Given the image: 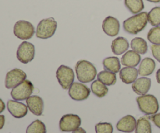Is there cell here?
I'll return each instance as SVG.
<instances>
[{"label":"cell","mask_w":160,"mask_h":133,"mask_svg":"<svg viewBox=\"0 0 160 133\" xmlns=\"http://www.w3.org/2000/svg\"><path fill=\"white\" fill-rule=\"evenodd\" d=\"M156 69V62L151 58H145L141 62L138 69V74L141 76H148L152 74Z\"/></svg>","instance_id":"cell-20"},{"label":"cell","mask_w":160,"mask_h":133,"mask_svg":"<svg viewBox=\"0 0 160 133\" xmlns=\"http://www.w3.org/2000/svg\"><path fill=\"white\" fill-rule=\"evenodd\" d=\"M56 78L62 89L68 90L74 83V72L67 65H60L56 71Z\"/></svg>","instance_id":"cell-5"},{"label":"cell","mask_w":160,"mask_h":133,"mask_svg":"<svg viewBox=\"0 0 160 133\" xmlns=\"http://www.w3.org/2000/svg\"><path fill=\"white\" fill-rule=\"evenodd\" d=\"M14 35L20 40L31 39L34 34V27L32 23L26 20H19L13 27Z\"/></svg>","instance_id":"cell-7"},{"label":"cell","mask_w":160,"mask_h":133,"mask_svg":"<svg viewBox=\"0 0 160 133\" xmlns=\"http://www.w3.org/2000/svg\"><path fill=\"white\" fill-rule=\"evenodd\" d=\"M27 106L28 109L34 115L40 116L43 113L44 102L43 100L39 96H31L26 100Z\"/></svg>","instance_id":"cell-14"},{"label":"cell","mask_w":160,"mask_h":133,"mask_svg":"<svg viewBox=\"0 0 160 133\" xmlns=\"http://www.w3.org/2000/svg\"><path fill=\"white\" fill-rule=\"evenodd\" d=\"M81 125V119L78 115L73 114L65 115L61 118L59 121V129L62 132H73Z\"/></svg>","instance_id":"cell-8"},{"label":"cell","mask_w":160,"mask_h":133,"mask_svg":"<svg viewBox=\"0 0 160 133\" xmlns=\"http://www.w3.org/2000/svg\"><path fill=\"white\" fill-rule=\"evenodd\" d=\"M35 55V48L33 44L28 41L22 42L18 47L17 51V58L20 62L28 64L34 59Z\"/></svg>","instance_id":"cell-9"},{"label":"cell","mask_w":160,"mask_h":133,"mask_svg":"<svg viewBox=\"0 0 160 133\" xmlns=\"http://www.w3.org/2000/svg\"><path fill=\"white\" fill-rule=\"evenodd\" d=\"M98 80L101 81L102 83L106 86H112L117 83V76H116V73H112V72L105 71L100 72L97 76Z\"/></svg>","instance_id":"cell-24"},{"label":"cell","mask_w":160,"mask_h":133,"mask_svg":"<svg viewBox=\"0 0 160 133\" xmlns=\"http://www.w3.org/2000/svg\"><path fill=\"white\" fill-rule=\"evenodd\" d=\"M27 74L20 69H14L8 72L5 79V86L7 89H13L26 79Z\"/></svg>","instance_id":"cell-10"},{"label":"cell","mask_w":160,"mask_h":133,"mask_svg":"<svg viewBox=\"0 0 160 133\" xmlns=\"http://www.w3.org/2000/svg\"><path fill=\"white\" fill-rule=\"evenodd\" d=\"M148 20L152 26H158L160 25V6H156L150 10L148 13Z\"/></svg>","instance_id":"cell-27"},{"label":"cell","mask_w":160,"mask_h":133,"mask_svg":"<svg viewBox=\"0 0 160 133\" xmlns=\"http://www.w3.org/2000/svg\"><path fill=\"white\" fill-rule=\"evenodd\" d=\"M151 119L152 121H153V123L156 125V126H157L159 129H160V113H156L155 114V115H153L152 116Z\"/></svg>","instance_id":"cell-32"},{"label":"cell","mask_w":160,"mask_h":133,"mask_svg":"<svg viewBox=\"0 0 160 133\" xmlns=\"http://www.w3.org/2000/svg\"><path fill=\"white\" fill-rule=\"evenodd\" d=\"M138 107L142 112L147 115H153L158 112L159 104L158 100L154 95L145 94L136 99Z\"/></svg>","instance_id":"cell-3"},{"label":"cell","mask_w":160,"mask_h":133,"mask_svg":"<svg viewBox=\"0 0 160 133\" xmlns=\"http://www.w3.org/2000/svg\"><path fill=\"white\" fill-rule=\"evenodd\" d=\"M148 22V12H141L124 20L123 29L128 34H137L145 29Z\"/></svg>","instance_id":"cell-1"},{"label":"cell","mask_w":160,"mask_h":133,"mask_svg":"<svg viewBox=\"0 0 160 133\" xmlns=\"http://www.w3.org/2000/svg\"><path fill=\"white\" fill-rule=\"evenodd\" d=\"M148 40L153 45H160V26H154L148 33Z\"/></svg>","instance_id":"cell-29"},{"label":"cell","mask_w":160,"mask_h":133,"mask_svg":"<svg viewBox=\"0 0 160 133\" xmlns=\"http://www.w3.org/2000/svg\"><path fill=\"white\" fill-rule=\"evenodd\" d=\"M103 67L105 70L117 73L120 71V62L117 57H108L103 60Z\"/></svg>","instance_id":"cell-21"},{"label":"cell","mask_w":160,"mask_h":133,"mask_svg":"<svg viewBox=\"0 0 160 133\" xmlns=\"http://www.w3.org/2000/svg\"><path fill=\"white\" fill-rule=\"evenodd\" d=\"M156 80L160 84V69L158 70L157 73H156Z\"/></svg>","instance_id":"cell-36"},{"label":"cell","mask_w":160,"mask_h":133,"mask_svg":"<svg viewBox=\"0 0 160 133\" xmlns=\"http://www.w3.org/2000/svg\"><path fill=\"white\" fill-rule=\"evenodd\" d=\"M151 79L148 77H142L137 79L132 84V89L137 94L145 95L149 91L151 87Z\"/></svg>","instance_id":"cell-16"},{"label":"cell","mask_w":160,"mask_h":133,"mask_svg":"<svg viewBox=\"0 0 160 133\" xmlns=\"http://www.w3.org/2000/svg\"><path fill=\"white\" fill-rule=\"evenodd\" d=\"M124 3L128 10L133 14H138L145 8L143 0H124Z\"/></svg>","instance_id":"cell-25"},{"label":"cell","mask_w":160,"mask_h":133,"mask_svg":"<svg viewBox=\"0 0 160 133\" xmlns=\"http://www.w3.org/2000/svg\"><path fill=\"white\" fill-rule=\"evenodd\" d=\"M141 62V56L134 51H128L121 58V63L126 67H135Z\"/></svg>","instance_id":"cell-18"},{"label":"cell","mask_w":160,"mask_h":133,"mask_svg":"<svg viewBox=\"0 0 160 133\" xmlns=\"http://www.w3.org/2000/svg\"><path fill=\"white\" fill-rule=\"evenodd\" d=\"M137 121L132 115H126L122 118L117 124V129L120 132L130 133L135 130Z\"/></svg>","instance_id":"cell-15"},{"label":"cell","mask_w":160,"mask_h":133,"mask_svg":"<svg viewBox=\"0 0 160 133\" xmlns=\"http://www.w3.org/2000/svg\"><path fill=\"white\" fill-rule=\"evenodd\" d=\"M75 71L78 80L83 83H88L93 81L97 75L95 65L86 60H81L77 62Z\"/></svg>","instance_id":"cell-2"},{"label":"cell","mask_w":160,"mask_h":133,"mask_svg":"<svg viewBox=\"0 0 160 133\" xmlns=\"http://www.w3.org/2000/svg\"><path fill=\"white\" fill-rule=\"evenodd\" d=\"M148 2H151L153 3H159L160 2V0H147Z\"/></svg>","instance_id":"cell-37"},{"label":"cell","mask_w":160,"mask_h":133,"mask_svg":"<svg viewBox=\"0 0 160 133\" xmlns=\"http://www.w3.org/2000/svg\"><path fill=\"white\" fill-rule=\"evenodd\" d=\"M34 89V87L32 83L25 79L23 82L12 89L10 93L11 97L15 101H24L31 97Z\"/></svg>","instance_id":"cell-6"},{"label":"cell","mask_w":160,"mask_h":133,"mask_svg":"<svg viewBox=\"0 0 160 133\" xmlns=\"http://www.w3.org/2000/svg\"><path fill=\"white\" fill-rule=\"evenodd\" d=\"M129 42L126 38L123 37H119L114 39L113 41L112 42L111 48L114 54L120 55L126 52L129 48Z\"/></svg>","instance_id":"cell-19"},{"label":"cell","mask_w":160,"mask_h":133,"mask_svg":"<svg viewBox=\"0 0 160 133\" xmlns=\"http://www.w3.org/2000/svg\"><path fill=\"white\" fill-rule=\"evenodd\" d=\"M91 90L92 93L98 97L102 98L104 97L109 92V89L103 83H102L100 80H95L91 85Z\"/></svg>","instance_id":"cell-22"},{"label":"cell","mask_w":160,"mask_h":133,"mask_svg":"<svg viewBox=\"0 0 160 133\" xmlns=\"http://www.w3.org/2000/svg\"><path fill=\"white\" fill-rule=\"evenodd\" d=\"M95 132L96 133H112L113 127L110 123H98L95 125Z\"/></svg>","instance_id":"cell-30"},{"label":"cell","mask_w":160,"mask_h":133,"mask_svg":"<svg viewBox=\"0 0 160 133\" xmlns=\"http://www.w3.org/2000/svg\"><path fill=\"white\" fill-rule=\"evenodd\" d=\"M90 89L81 83H73L69 89L70 98L77 101H82L88 99L90 95Z\"/></svg>","instance_id":"cell-11"},{"label":"cell","mask_w":160,"mask_h":133,"mask_svg":"<svg viewBox=\"0 0 160 133\" xmlns=\"http://www.w3.org/2000/svg\"><path fill=\"white\" fill-rule=\"evenodd\" d=\"M72 133H87V132H86V131L84 130V129H82V128H78V129L73 131Z\"/></svg>","instance_id":"cell-35"},{"label":"cell","mask_w":160,"mask_h":133,"mask_svg":"<svg viewBox=\"0 0 160 133\" xmlns=\"http://www.w3.org/2000/svg\"><path fill=\"white\" fill-rule=\"evenodd\" d=\"M5 125V116L4 115H0V130L3 129Z\"/></svg>","instance_id":"cell-33"},{"label":"cell","mask_w":160,"mask_h":133,"mask_svg":"<svg viewBox=\"0 0 160 133\" xmlns=\"http://www.w3.org/2000/svg\"><path fill=\"white\" fill-rule=\"evenodd\" d=\"M138 76V69L135 67H124L120 71V78L124 83H133Z\"/></svg>","instance_id":"cell-17"},{"label":"cell","mask_w":160,"mask_h":133,"mask_svg":"<svg viewBox=\"0 0 160 133\" xmlns=\"http://www.w3.org/2000/svg\"><path fill=\"white\" fill-rule=\"evenodd\" d=\"M131 47L133 51L141 55H144L148 51V45L145 40L142 37H135L131 40Z\"/></svg>","instance_id":"cell-23"},{"label":"cell","mask_w":160,"mask_h":133,"mask_svg":"<svg viewBox=\"0 0 160 133\" xmlns=\"http://www.w3.org/2000/svg\"><path fill=\"white\" fill-rule=\"evenodd\" d=\"M26 133H46L45 125L40 120H35L28 126Z\"/></svg>","instance_id":"cell-28"},{"label":"cell","mask_w":160,"mask_h":133,"mask_svg":"<svg viewBox=\"0 0 160 133\" xmlns=\"http://www.w3.org/2000/svg\"><path fill=\"white\" fill-rule=\"evenodd\" d=\"M7 108L9 113L16 118H22L28 114V106L15 100L8 101Z\"/></svg>","instance_id":"cell-12"},{"label":"cell","mask_w":160,"mask_h":133,"mask_svg":"<svg viewBox=\"0 0 160 133\" xmlns=\"http://www.w3.org/2000/svg\"><path fill=\"white\" fill-rule=\"evenodd\" d=\"M57 29V23L54 18L50 17L39 22L36 30V37L39 39H48L52 37Z\"/></svg>","instance_id":"cell-4"},{"label":"cell","mask_w":160,"mask_h":133,"mask_svg":"<svg viewBox=\"0 0 160 133\" xmlns=\"http://www.w3.org/2000/svg\"><path fill=\"white\" fill-rule=\"evenodd\" d=\"M120 22L113 17H107L102 23V30L106 34L110 37H115L120 32Z\"/></svg>","instance_id":"cell-13"},{"label":"cell","mask_w":160,"mask_h":133,"mask_svg":"<svg viewBox=\"0 0 160 133\" xmlns=\"http://www.w3.org/2000/svg\"><path fill=\"white\" fill-rule=\"evenodd\" d=\"M152 53L155 59L160 62V45H153L151 46Z\"/></svg>","instance_id":"cell-31"},{"label":"cell","mask_w":160,"mask_h":133,"mask_svg":"<svg viewBox=\"0 0 160 133\" xmlns=\"http://www.w3.org/2000/svg\"><path fill=\"white\" fill-rule=\"evenodd\" d=\"M136 133H152V126L149 120L146 118H139L137 121V126L135 129Z\"/></svg>","instance_id":"cell-26"},{"label":"cell","mask_w":160,"mask_h":133,"mask_svg":"<svg viewBox=\"0 0 160 133\" xmlns=\"http://www.w3.org/2000/svg\"><path fill=\"white\" fill-rule=\"evenodd\" d=\"M5 107H6V105H5L4 102L2 101V100L0 99V114L5 110Z\"/></svg>","instance_id":"cell-34"}]
</instances>
